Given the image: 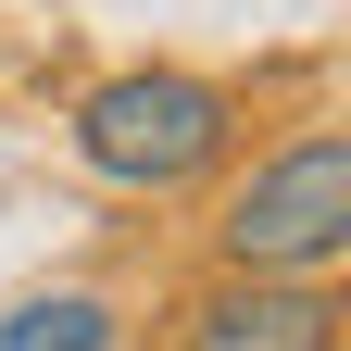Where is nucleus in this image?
Listing matches in <instances>:
<instances>
[{"label": "nucleus", "mask_w": 351, "mask_h": 351, "mask_svg": "<svg viewBox=\"0 0 351 351\" xmlns=\"http://www.w3.org/2000/svg\"><path fill=\"white\" fill-rule=\"evenodd\" d=\"M176 351H339V301L314 276H213L176 314Z\"/></svg>", "instance_id": "nucleus-3"}, {"label": "nucleus", "mask_w": 351, "mask_h": 351, "mask_svg": "<svg viewBox=\"0 0 351 351\" xmlns=\"http://www.w3.org/2000/svg\"><path fill=\"white\" fill-rule=\"evenodd\" d=\"M213 251H226V276H326L351 251V138L314 125L276 163H251V189L213 213Z\"/></svg>", "instance_id": "nucleus-2"}, {"label": "nucleus", "mask_w": 351, "mask_h": 351, "mask_svg": "<svg viewBox=\"0 0 351 351\" xmlns=\"http://www.w3.org/2000/svg\"><path fill=\"white\" fill-rule=\"evenodd\" d=\"M226 138H239V101L189 63H125L75 101V151L113 189H189V176L226 163Z\"/></svg>", "instance_id": "nucleus-1"}, {"label": "nucleus", "mask_w": 351, "mask_h": 351, "mask_svg": "<svg viewBox=\"0 0 351 351\" xmlns=\"http://www.w3.org/2000/svg\"><path fill=\"white\" fill-rule=\"evenodd\" d=\"M0 351H113V301L101 289H51L25 314H0Z\"/></svg>", "instance_id": "nucleus-4"}]
</instances>
